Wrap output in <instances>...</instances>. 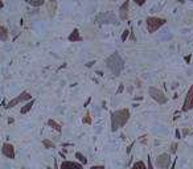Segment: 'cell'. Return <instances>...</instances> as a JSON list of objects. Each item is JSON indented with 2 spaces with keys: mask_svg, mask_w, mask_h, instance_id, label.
I'll list each match as a JSON object with an SVG mask.
<instances>
[{
  "mask_svg": "<svg viewBox=\"0 0 193 169\" xmlns=\"http://www.w3.org/2000/svg\"><path fill=\"white\" fill-rule=\"evenodd\" d=\"M42 145L45 147V148H56V145H54V143L53 141H50V140H48V139H44L42 140Z\"/></svg>",
  "mask_w": 193,
  "mask_h": 169,
  "instance_id": "19",
  "label": "cell"
},
{
  "mask_svg": "<svg viewBox=\"0 0 193 169\" xmlns=\"http://www.w3.org/2000/svg\"><path fill=\"white\" fill-rule=\"evenodd\" d=\"M82 122H83V124H92V116H90L89 112L85 114V116H83Z\"/></svg>",
  "mask_w": 193,
  "mask_h": 169,
  "instance_id": "20",
  "label": "cell"
},
{
  "mask_svg": "<svg viewBox=\"0 0 193 169\" xmlns=\"http://www.w3.org/2000/svg\"><path fill=\"white\" fill-rule=\"evenodd\" d=\"M8 40V29L4 25L0 24V41H7Z\"/></svg>",
  "mask_w": 193,
  "mask_h": 169,
  "instance_id": "13",
  "label": "cell"
},
{
  "mask_svg": "<svg viewBox=\"0 0 193 169\" xmlns=\"http://www.w3.org/2000/svg\"><path fill=\"white\" fill-rule=\"evenodd\" d=\"M171 165V156L169 153H161L156 159V167L160 169H168Z\"/></svg>",
  "mask_w": 193,
  "mask_h": 169,
  "instance_id": "6",
  "label": "cell"
},
{
  "mask_svg": "<svg viewBox=\"0 0 193 169\" xmlns=\"http://www.w3.org/2000/svg\"><path fill=\"white\" fill-rule=\"evenodd\" d=\"M57 0H49L48 3H46V11H48V15L49 17H54V15H56L57 12Z\"/></svg>",
  "mask_w": 193,
  "mask_h": 169,
  "instance_id": "10",
  "label": "cell"
},
{
  "mask_svg": "<svg viewBox=\"0 0 193 169\" xmlns=\"http://www.w3.org/2000/svg\"><path fill=\"white\" fill-rule=\"evenodd\" d=\"M29 100H32V95L29 94L28 91H23L20 95H17L16 98H13L12 100H9V102L7 103L5 109H13V107L17 106L19 103H21V102H29Z\"/></svg>",
  "mask_w": 193,
  "mask_h": 169,
  "instance_id": "5",
  "label": "cell"
},
{
  "mask_svg": "<svg viewBox=\"0 0 193 169\" xmlns=\"http://www.w3.org/2000/svg\"><path fill=\"white\" fill-rule=\"evenodd\" d=\"M68 40L70 41V42H79V41H82V37H81V34H79L78 28H74V29H73V32L69 34Z\"/></svg>",
  "mask_w": 193,
  "mask_h": 169,
  "instance_id": "12",
  "label": "cell"
},
{
  "mask_svg": "<svg viewBox=\"0 0 193 169\" xmlns=\"http://www.w3.org/2000/svg\"><path fill=\"white\" fill-rule=\"evenodd\" d=\"M176 138H177V139H181V134H180L179 129H176Z\"/></svg>",
  "mask_w": 193,
  "mask_h": 169,
  "instance_id": "28",
  "label": "cell"
},
{
  "mask_svg": "<svg viewBox=\"0 0 193 169\" xmlns=\"http://www.w3.org/2000/svg\"><path fill=\"white\" fill-rule=\"evenodd\" d=\"M131 169H147V167H145V164L143 163V161L139 160V161H136V163H134Z\"/></svg>",
  "mask_w": 193,
  "mask_h": 169,
  "instance_id": "17",
  "label": "cell"
},
{
  "mask_svg": "<svg viewBox=\"0 0 193 169\" xmlns=\"http://www.w3.org/2000/svg\"><path fill=\"white\" fill-rule=\"evenodd\" d=\"M75 157H77V159H78V161H79V163H81L82 165L87 164V159H86L85 156H83V154H82L81 152H77V153H75Z\"/></svg>",
  "mask_w": 193,
  "mask_h": 169,
  "instance_id": "18",
  "label": "cell"
},
{
  "mask_svg": "<svg viewBox=\"0 0 193 169\" xmlns=\"http://www.w3.org/2000/svg\"><path fill=\"white\" fill-rule=\"evenodd\" d=\"M3 7H4V3H3V2H0V9H2Z\"/></svg>",
  "mask_w": 193,
  "mask_h": 169,
  "instance_id": "31",
  "label": "cell"
},
{
  "mask_svg": "<svg viewBox=\"0 0 193 169\" xmlns=\"http://www.w3.org/2000/svg\"><path fill=\"white\" fill-rule=\"evenodd\" d=\"M128 7H130V0H126L119 8V19L122 21L128 19Z\"/></svg>",
  "mask_w": 193,
  "mask_h": 169,
  "instance_id": "9",
  "label": "cell"
},
{
  "mask_svg": "<svg viewBox=\"0 0 193 169\" xmlns=\"http://www.w3.org/2000/svg\"><path fill=\"white\" fill-rule=\"evenodd\" d=\"M130 36V29H126L125 32L122 33V42H125L126 40H127V37Z\"/></svg>",
  "mask_w": 193,
  "mask_h": 169,
  "instance_id": "21",
  "label": "cell"
},
{
  "mask_svg": "<svg viewBox=\"0 0 193 169\" xmlns=\"http://www.w3.org/2000/svg\"><path fill=\"white\" fill-rule=\"evenodd\" d=\"M93 65H94V61H93V62H89V63H86V66L89 67V66H93Z\"/></svg>",
  "mask_w": 193,
  "mask_h": 169,
  "instance_id": "29",
  "label": "cell"
},
{
  "mask_svg": "<svg viewBox=\"0 0 193 169\" xmlns=\"http://www.w3.org/2000/svg\"><path fill=\"white\" fill-rule=\"evenodd\" d=\"M167 23L165 19H161V17H156V16H150L147 17V20H145V24H147V29L150 33H154L158 29L163 27Z\"/></svg>",
  "mask_w": 193,
  "mask_h": 169,
  "instance_id": "3",
  "label": "cell"
},
{
  "mask_svg": "<svg viewBox=\"0 0 193 169\" xmlns=\"http://www.w3.org/2000/svg\"><path fill=\"white\" fill-rule=\"evenodd\" d=\"M177 143H173V144H171V148H169V151H171V153H176V151H177Z\"/></svg>",
  "mask_w": 193,
  "mask_h": 169,
  "instance_id": "22",
  "label": "cell"
},
{
  "mask_svg": "<svg viewBox=\"0 0 193 169\" xmlns=\"http://www.w3.org/2000/svg\"><path fill=\"white\" fill-rule=\"evenodd\" d=\"M147 169H152V163H151L150 156H148V168H147Z\"/></svg>",
  "mask_w": 193,
  "mask_h": 169,
  "instance_id": "27",
  "label": "cell"
},
{
  "mask_svg": "<svg viewBox=\"0 0 193 169\" xmlns=\"http://www.w3.org/2000/svg\"><path fill=\"white\" fill-rule=\"evenodd\" d=\"M106 66L115 77H118V75H121L123 69H125V60L119 56V53L115 52L106 58Z\"/></svg>",
  "mask_w": 193,
  "mask_h": 169,
  "instance_id": "2",
  "label": "cell"
},
{
  "mask_svg": "<svg viewBox=\"0 0 193 169\" xmlns=\"http://www.w3.org/2000/svg\"><path fill=\"white\" fill-rule=\"evenodd\" d=\"M148 94L154 100L159 103V105H165L167 102H168V98H167V95L161 91L160 89H156V87H148Z\"/></svg>",
  "mask_w": 193,
  "mask_h": 169,
  "instance_id": "4",
  "label": "cell"
},
{
  "mask_svg": "<svg viewBox=\"0 0 193 169\" xmlns=\"http://www.w3.org/2000/svg\"><path fill=\"white\" fill-rule=\"evenodd\" d=\"M33 105H35V99H32V100H29V102H27L25 103V106L23 107V109L20 110V112L21 114H27V112H29V111L32 110V107H33Z\"/></svg>",
  "mask_w": 193,
  "mask_h": 169,
  "instance_id": "14",
  "label": "cell"
},
{
  "mask_svg": "<svg viewBox=\"0 0 193 169\" xmlns=\"http://www.w3.org/2000/svg\"><path fill=\"white\" fill-rule=\"evenodd\" d=\"M187 134H188V131H187V129H183V136H185Z\"/></svg>",
  "mask_w": 193,
  "mask_h": 169,
  "instance_id": "30",
  "label": "cell"
},
{
  "mask_svg": "<svg viewBox=\"0 0 193 169\" xmlns=\"http://www.w3.org/2000/svg\"><path fill=\"white\" fill-rule=\"evenodd\" d=\"M123 90H125V86H123V85H121V86H119V87H118V91H116V94H121V93L123 91Z\"/></svg>",
  "mask_w": 193,
  "mask_h": 169,
  "instance_id": "25",
  "label": "cell"
},
{
  "mask_svg": "<svg viewBox=\"0 0 193 169\" xmlns=\"http://www.w3.org/2000/svg\"><path fill=\"white\" fill-rule=\"evenodd\" d=\"M191 58H192V54H188V56L184 57V60H185V62H187V63H191Z\"/></svg>",
  "mask_w": 193,
  "mask_h": 169,
  "instance_id": "23",
  "label": "cell"
},
{
  "mask_svg": "<svg viewBox=\"0 0 193 169\" xmlns=\"http://www.w3.org/2000/svg\"><path fill=\"white\" fill-rule=\"evenodd\" d=\"M130 119V111L127 109H122V110H118V111H114L111 114V131L112 132H116L119 128L125 127L126 123L128 122Z\"/></svg>",
  "mask_w": 193,
  "mask_h": 169,
  "instance_id": "1",
  "label": "cell"
},
{
  "mask_svg": "<svg viewBox=\"0 0 193 169\" xmlns=\"http://www.w3.org/2000/svg\"><path fill=\"white\" fill-rule=\"evenodd\" d=\"M134 2L136 3L138 5H144V3H145V0H134Z\"/></svg>",
  "mask_w": 193,
  "mask_h": 169,
  "instance_id": "24",
  "label": "cell"
},
{
  "mask_svg": "<svg viewBox=\"0 0 193 169\" xmlns=\"http://www.w3.org/2000/svg\"><path fill=\"white\" fill-rule=\"evenodd\" d=\"M2 153L4 154L5 157H8V159L13 160L15 156H16V153H15V147L12 144H9V143H4L2 147Z\"/></svg>",
  "mask_w": 193,
  "mask_h": 169,
  "instance_id": "8",
  "label": "cell"
},
{
  "mask_svg": "<svg viewBox=\"0 0 193 169\" xmlns=\"http://www.w3.org/2000/svg\"><path fill=\"white\" fill-rule=\"evenodd\" d=\"M24 2L31 4L32 7H41L45 4V0H24Z\"/></svg>",
  "mask_w": 193,
  "mask_h": 169,
  "instance_id": "16",
  "label": "cell"
},
{
  "mask_svg": "<svg viewBox=\"0 0 193 169\" xmlns=\"http://www.w3.org/2000/svg\"><path fill=\"white\" fill-rule=\"evenodd\" d=\"M61 169H83V165L74 161H62Z\"/></svg>",
  "mask_w": 193,
  "mask_h": 169,
  "instance_id": "11",
  "label": "cell"
},
{
  "mask_svg": "<svg viewBox=\"0 0 193 169\" xmlns=\"http://www.w3.org/2000/svg\"><path fill=\"white\" fill-rule=\"evenodd\" d=\"M192 109H193V85L189 87L187 95H185V99H184L181 110H183L184 112H187V111H191Z\"/></svg>",
  "mask_w": 193,
  "mask_h": 169,
  "instance_id": "7",
  "label": "cell"
},
{
  "mask_svg": "<svg viewBox=\"0 0 193 169\" xmlns=\"http://www.w3.org/2000/svg\"><path fill=\"white\" fill-rule=\"evenodd\" d=\"M48 125H49V127H52L53 129H56L57 132H61V131H62V127H61V124L57 123V122L53 120V119H49V120H48Z\"/></svg>",
  "mask_w": 193,
  "mask_h": 169,
  "instance_id": "15",
  "label": "cell"
},
{
  "mask_svg": "<svg viewBox=\"0 0 193 169\" xmlns=\"http://www.w3.org/2000/svg\"><path fill=\"white\" fill-rule=\"evenodd\" d=\"M90 169H105L103 165H94V167H92Z\"/></svg>",
  "mask_w": 193,
  "mask_h": 169,
  "instance_id": "26",
  "label": "cell"
}]
</instances>
